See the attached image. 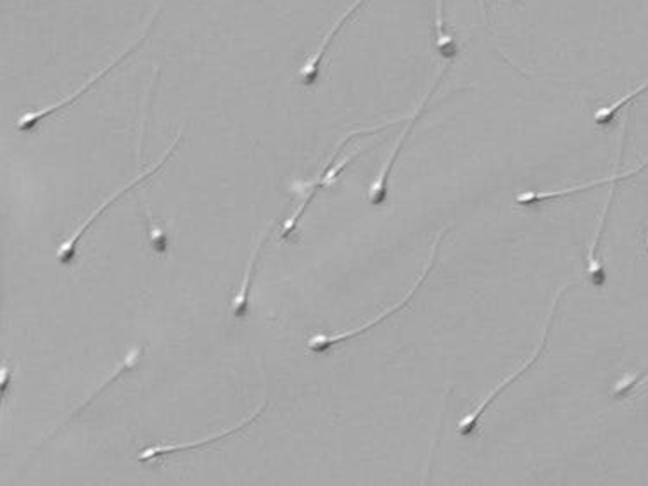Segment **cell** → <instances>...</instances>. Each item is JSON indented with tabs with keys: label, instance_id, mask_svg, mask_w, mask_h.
I'll use <instances>...</instances> for the list:
<instances>
[{
	"label": "cell",
	"instance_id": "1",
	"mask_svg": "<svg viewBox=\"0 0 648 486\" xmlns=\"http://www.w3.org/2000/svg\"><path fill=\"white\" fill-rule=\"evenodd\" d=\"M446 232H441L437 235L436 241L432 244V252L431 256H429L428 265H425L424 272L420 273L419 279H417L416 284L410 287L405 298L398 304L393 305V307L387 308V310L382 311L381 316L376 317V319L370 320L367 324L360 325V328L350 329V331H343V333H335V334H315V336L309 337L308 340V348L312 351H326L332 346L340 345V343L347 342V340H353V337L360 336V334L367 333L370 329L376 328V325L381 324L384 320L390 319L391 316L394 314H398L399 310L407 307L410 304V299L414 298L417 291L422 287L424 284L425 279L429 278V273H431L432 267H434V261H436L437 255V247H440L441 241L445 238Z\"/></svg>",
	"mask_w": 648,
	"mask_h": 486
},
{
	"label": "cell",
	"instance_id": "2",
	"mask_svg": "<svg viewBox=\"0 0 648 486\" xmlns=\"http://www.w3.org/2000/svg\"><path fill=\"white\" fill-rule=\"evenodd\" d=\"M574 286H577V282H569V284H566V286H563L562 290H559V293H557L556 302H554V308H551V314L550 316H548L547 324H545V329H543L542 342H539V345L536 346V350H534L533 357H531V359H528V362L522 363L521 369H519L518 372H513V374L509 375V378H507V380H505L504 383L498 384V386H496V388L493 389V392L490 393V395H487V397L484 398V400L481 401V404H479L478 409H475L474 412H471V414L466 415V418H463L462 421L458 423V433H460V435H474L475 430H478L479 419H481V415H483L484 412H486L487 407L492 406L493 401H495L496 398L500 397L501 393H504L505 389L509 388L510 384H513L516 383V381L521 380L522 375H524V372L530 371L531 367H533L534 363H536V360H538L539 357H542L543 350H545V346H547L548 336H550L551 324H554V320H556L557 308H559L560 299H562V296L566 295V291L571 290V287Z\"/></svg>",
	"mask_w": 648,
	"mask_h": 486
},
{
	"label": "cell",
	"instance_id": "3",
	"mask_svg": "<svg viewBox=\"0 0 648 486\" xmlns=\"http://www.w3.org/2000/svg\"><path fill=\"white\" fill-rule=\"evenodd\" d=\"M182 137L183 130L182 132L178 133V137H175V141L171 142L170 145H168V150L165 151V154H163L162 158L157 159V162L154 163L153 167L148 168V170L145 171H142V174H140V176L137 177V179L131 180V182L125 183L124 188L119 189V191H116L115 194H111V196L107 197V200L104 201V203H102V205L99 206V208L93 209L92 214H90V217L87 218L86 222L80 223V227H78L77 231L68 235V240L64 241V243L61 244L60 250H58V260H60L61 265L72 264L73 258H75V255H77V244L78 241L81 240V235L86 234V232L89 231L90 227H92V223L96 222V220H98V218L101 217V215L104 214V212H106V209L110 208L111 205H115L116 201H118L119 197L125 196V194H127L128 191H131V189L137 188L139 183L145 182V180L151 179V177H153L154 174H156V171L160 170V168H162L163 165H165L166 159L170 158L171 153H174L175 151V148H177V145L180 144V141H182Z\"/></svg>",
	"mask_w": 648,
	"mask_h": 486
},
{
	"label": "cell",
	"instance_id": "4",
	"mask_svg": "<svg viewBox=\"0 0 648 486\" xmlns=\"http://www.w3.org/2000/svg\"><path fill=\"white\" fill-rule=\"evenodd\" d=\"M160 9L162 8L157 5L156 11H154L153 17H151V20H149L148 22V25H145L144 34L140 35L139 39H137L136 42L131 43L130 48H128L127 51L124 52V54H119V56L116 57V60H113L110 64H107L106 68H102L101 72L96 73V75H92V77H90L89 80L86 81V84H81V87L77 90V92H73V94L66 95V98L61 99V101H58V103L51 104V106L43 107V110H37V112L25 113V115H23L22 118L17 120V130H20V132H23V130H30V128H34L35 125L39 124V122L46 120L47 116L54 115V113L61 112V110H64V107L66 106H72V104L75 103V101H78V99H80L81 95H86L87 92H90V89H92V87L98 86L99 81H101L102 78L106 77V75H110L111 69L116 68V66H118V64L122 63V61L127 60V57L130 56L131 52L136 51V49L139 48L140 43L144 42L145 37H148L149 31H151V26H153L154 20H156L157 13H160Z\"/></svg>",
	"mask_w": 648,
	"mask_h": 486
},
{
	"label": "cell",
	"instance_id": "5",
	"mask_svg": "<svg viewBox=\"0 0 648 486\" xmlns=\"http://www.w3.org/2000/svg\"><path fill=\"white\" fill-rule=\"evenodd\" d=\"M370 148V145H369ZM369 148H361V150H355L352 154H347L344 158H331L329 159V165L326 167V171H323L322 176L318 177L315 180H308V182H302V180H296V182L291 186L296 194L303 197L302 203L297 206L296 212H294L293 217L289 218L288 222L284 223L282 227V240H288L291 235L294 234L296 231L297 222H300V218L303 217L305 214V209L308 208L309 203L317 196L318 191H322V189L331 188L332 183L335 182V179L340 177L341 171L353 162V159L358 156V154L365 153V151L369 150Z\"/></svg>",
	"mask_w": 648,
	"mask_h": 486
},
{
	"label": "cell",
	"instance_id": "6",
	"mask_svg": "<svg viewBox=\"0 0 648 486\" xmlns=\"http://www.w3.org/2000/svg\"><path fill=\"white\" fill-rule=\"evenodd\" d=\"M446 69H448V66L441 68L440 75H437L436 80H434V84H432V89L428 90V94L422 98L419 106L416 107V112L411 113L410 118L407 120V127H405L402 136H399L398 142H396V145H394V150L391 151L390 158H387V162L384 163V167H382L378 179L373 180L372 186H370V205L382 206L384 203H386L387 183H390L391 171H393L394 163L398 162L399 151L403 150V144L407 142L408 137H410V133L414 132V127H416L417 122H419L420 115L424 113L425 106H428L432 95L436 94V90L440 89L441 81L445 80Z\"/></svg>",
	"mask_w": 648,
	"mask_h": 486
},
{
	"label": "cell",
	"instance_id": "7",
	"mask_svg": "<svg viewBox=\"0 0 648 486\" xmlns=\"http://www.w3.org/2000/svg\"><path fill=\"white\" fill-rule=\"evenodd\" d=\"M367 2H369V0H356L355 4L347 9L346 13L334 23L331 30L327 31V35L323 37L320 46H318L317 51L305 61V64L300 68V80H302L305 86H314L315 81L318 80V77H320V68H322L323 57H326L327 51L331 48L335 37L340 35V31L343 30L346 23L350 22V20H352V17L367 4Z\"/></svg>",
	"mask_w": 648,
	"mask_h": 486
},
{
	"label": "cell",
	"instance_id": "8",
	"mask_svg": "<svg viewBox=\"0 0 648 486\" xmlns=\"http://www.w3.org/2000/svg\"><path fill=\"white\" fill-rule=\"evenodd\" d=\"M267 404H263L259 406L255 412H251L244 421L238 424V426L229 427V430L221 431L218 435L209 436V438L198 439V442H192V444H171V445H156V447H149L142 452L139 453V462H149L154 461L157 457H165L171 456V453L178 452H187V450H198V448L204 447V445L216 444V442H221L224 438H229V436L236 435L239 431L244 430V427L250 426L253 421L258 419V415L262 414L263 410H265Z\"/></svg>",
	"mask_w": 648,
	"mask_h": 486
},
{
	"label": "cell",
	"instance_id": "9",
	"mask_svg": "<svg viewBox=\"0 0 648 486\" xmlns=\"http://www.w3.org/2000/svg\"><path fill=\"white\" fill-rule=\"evenodd\" d=\"M647 167L648 158L645 159L641 165H638V167L632 168V170L623 171V174H614V176L606 177V179L592 180V182L588 183H580V186H574V188L548 192H522V194H519V196L516 197V203H518V205L528 206L534 205V203H542V201L559 200V197L569 196V194H574V192L588 191V189L598 188V186H603V183L619 182V180L630 179V177L640 174V171H644Z\"/></svg>",
	"mask_w": 648,
	"mask_h": 486
},
{
	"label": "cell",
	"instance_id": "10",
	"mask_svg": "<svg viewBox=\"0 0 648 486\" xmlns=\"http://www.w3.org/2000/svg\"><path fill=\"white\" fill-rule=\"evenodd\" d=\"M271 227H274V222L268 223L267 229L263 231L258 243L253 247L250 261H247L246 273H244V278H242L241 287H239L238 295L232 298V316L238 317V319H244V317L247 316V310H250L251 282H253V276H255L256 261H258V256L259 253H262L263 246H265V243L268 241Z\"/></svg>",
	"mask_w": 648,
	"mask_h": 486
},
{
	"label": "cell",
	"instance_id": "11",
	"mask_svg": "<svg viewBox=\"0 0 648 486\" xmlns=\"http://www.w3.org/2000/svg\"><path fill=\"white\" fill-rule=\"evenodd\" d=\"M615 188L610 189L609 200H607L606 206H603L602 217L598 222L597 232H595L594 243L589 246L588 252V276L589 281L595 287H603L607 282L606 269H603L602 260L598 256L600 252V241H602L603 229H606L607 217H609L610 206H612V200H614Z\"/></svg>",
	"mask_w": 648,
	"mask_h": 486
},
{
	"label": "cell",
	"instance_id": "12",
	"mask_svg": "<svg viewBox=\"0 0 648 486\" xmlns=\"http://www.w3.org/2000/svg\"><path fill=\"white\" fill-rule=\"evenodd\" d=\"M140 357H142V346H136V348H131V350L128 351L127 357H125L124 362L119 363L118 369H116V371L111 372L110 378H107V380L104 381V383H102V386H99L98 392H93L92 397L87 398L86 404H84V406L78 407V409L75 410V412H73L72 418H69L68 421H66V423L64 424H68L73 418H77V415H80L81 412H84V410H86L87 407H89L90 404H92V401L96 400V398H98L99 395H101V393L107 388V386H111V384L115 383V381L118 380L119 375L125 374V372L131 371V369H134V367H136L137 363H139ZM64 424H61V426L58 427V430H61V427H63Z\"/></svg>",
	"mask_w": 648,
	"mask_h": 486
},
{
	"label": "cell",
	"instance_id": "13",
	"mask_svg": "<svg viewBox=\"0 0 648 486\" xmlns=\"http://www.w3.org/2000/svg\"><path fill=\"white\" fill-rule=\"evenodd\" d=\"M443 4H445V0H436V22H434V25H436L437 49H440L441 56L446 57V60H454L458 54V46L455 43L454 37L446 34Z\"/></svg>",
	"mask_w": 648,
	"mask_h": 486
},
{
	"label": "cell",
	"instance_id": "14",
	"mask_svg": "<svg viewBox=\"0 0 648 486\" xmlns=\"http://www.w3.org/2000/svg\"><path fill=\"white\" fill-rule=\"evenodd\" d=\"M647 90L648 78L644 81V84H641V86H638L635 90H632L630 94L624 95V98L618 99L615 103L610 104V106L600 107V110H598V112L595 113V122H597L598 125H603V127H606V125H609L610 122L614 120V116L618 115V113L621 112L623 107H626L627 104L632 103V101H635L636 98H640V95L644 94V92H647Z\"/></svg>",
	"mask_w": 648,
	"mask_h": 486
},
{
	"label": "cell",
	"instance_id": "15",
	"mask_svg": "<svg viewBox=\"0 0 648 486\" xmlns=\"http://www.w3.org/2000/svg\"><path fill=\"white\" fill-rule=\"evenodd\" d=\"M648 371L644 374H627L624 375L623 380L619 381L614 386V397L621 398L626 397L627 393H632L635 388H640L641 384L647 383Z\"/></svg>",
	"mask_w": 648,
	"mask_h": 486
},
{
	"label": "cell",
	"instance_id": "16",
	"mask_svg": "<svg viewBox=\"0 0 648 486\" xmlns=\"http://www.w3.org/2000/svg\"><path fill=\"white\" fill-rule=\"evenodd\" d=\"M8 380H9V372H8V367H2V393H4V397H5V392H8Z\"/></svg>",
	"mask_w": 648,
	"mask_h": 486
}]
</instances>
